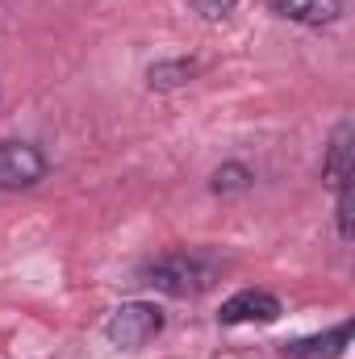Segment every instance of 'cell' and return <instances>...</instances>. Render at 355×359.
I'll list each match as a JSON object with an SVG mask.
<instances>
[{
    "instance_id": "5b68a950",
    "label": "cell",
    "mask_w": 355,
    "mask_h": 359,
    "mask_svg": "<svg viewBox=\"0 0 355 359\" xmlns=\"http://www.w3.org/2000/svg\"><path fill=\"white\" fill-rule=\"evenodd\" d=\"M347 339H351V322H339L322 334H309V339H293L284 343L280 351L288 359H339L347 351Z\"/></svg>"
},
{
    "instance_id": "ba28073f",
    "label": "cell",
    "mask_w": 355,
    "mask_h": 359,
    "mask_svg": "<svg viewBox=\"0 0 355 359\" xmlns=\"http://www.w3.org/2000/svg\"><path fill=\"white\" fill-rule=\"evenodd\" d=\"M196 72H201V67H196L192 59H172V63H155V67L147 72V80H151V88L172 92V88H184Z\"/></svg>"
},
{
    "instance_id": "8992f818",
    "label": "cell",
    "mask_w": 355,
    "mask_h": 359,
    "mask_svg": "<svg viewBox=\"0 0 355 359\" xmlns=\"http://www.w3.org/2000/svg\"><path fill=\"white\" fill-rule=\"evenodd\" d=\"M267 8L297 25H330L343 17V0H267Z\"/></svg>"
},
{
    "instance_id": "6da1fadb",
    "label": "cell",
    "mask_w": 355,
    "mask_h": 359,
    "mask_svg": "<svg viewBox=\"0 0 355 359\" xmlns=\"http://www.w3.org/2000/svg\"><path fill=\"white\" fill-rule=\"evenodd\" d=\"M217 276H222V264L209 251H168L138 271V284H151L168 297H196L213 288Z\"/></svg>"
},
{
    "instance_id": "8fae6325",
    "label": "cell",
    "mask_w": 355,
    "mask_h": 359,
    "mask_svg": "<svg viewBox=\"0 0 355 359\" xmlns=\"http://www.w3.org/2000/svg\"><path fill=\"white\" fill-rule=\"evenodd\" d=\"M192 8H196L205 21H217V17H226V13L234 8V0H192Z\"/></svg>"
},
{
    "instance_id": "3957f363",
    "label": "cell",
    "mask_w": 355,
    "mask_h": 359,
    "mask_svg": "<svg viewBox=\"0 0 355 359\" xmlns=\"http://www.w3.org/2000/svg\"><path fill=\"white\" fill-rule=\"evenodd\" d=\"M46 176V155L29 142H0V188L17 192V188H34Z\"/></svg>"
},
{
    "instance_id": "30bf717a",
    "label": "cell",
    "mask_w": 355,
    "mask_h": 359,
    "mask_svg": "<svg viewBox=\"0 0 355 359\" xmlns=\"http://www.w3.org/2000/svg\"><path fill=\"white\" fill-rule=\"evenodd\" d=\"M335 192H339V209H335V213H339V234H343V243H351V180H347V184H343V188H335Z\"/></svg>"
},
{
    "instance_id": "52a82bcc",
    "label": "cell",
    "mask_w": 355,
    "mask_h": 359,
    "mask_svg": "<svg viewBox=\"0 0 355 359\" xmlns=\"http://www.w3.org/2000/svg\"><path fill=\"white\" fill-rule=\"evenodd\" d=\"M322 180L326 188H343L351 180V121H343L326 147V163H322Z\"/></svg>"
},
{
    "instance_id": "277c9868",
    "label": "cell",
    "mask_w": 355,
    "mask_h": 359,
    "mask_svg": "<svg viewBox=\"0 0 355 359\" xmlns=\"http://www.w3.org/2000/svg\"><path fill=\"white\" fill-rule=\"evenodd\" d=\"M222 326H243V322H276L280 318V297L267 288H243L217 309Z\"/></svg>"
},
{
    "instance_id": "7a4b0ae2",
    "label": "cell",
    "mask_w": 355,
    "mask_h": 359,
    "mask_svg": "<svg viewBox=\"0 0 355 359\" xmlns=\"http://www.w3.org/2000/svg\"><path fill=\"white\" fill-rule=\"evenodd\" d=\"M163 330V309L151 301H126L113 309V318L105 322V339L121 351H138L147 347L155 334Z\"/></svg>"
},
{
    "instance_id": "9c48e42d",
    "label": "cell",
    "mask_w": 355,
    "mask_h": 359,
    "mask_svg": "<svg viewBox=\"0 0 355 359\" xmlns=\"http://www.w3.org/2000/svg\"><path fill=\"white\" fill-rule=\"evenodd\" d=\"M251 168H243V163H222L217 172H213V180H209V188L213 192H243V188H251Z\"/></svg>"
}]
</instances>
